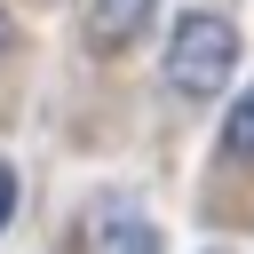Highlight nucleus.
<instances>
[{
  "label": "nucleus",
  "instance_id": "f257e3e1",
  "mask_svg": "<svg viewBox=\"0 0 254 254\" xmlns=\"http://www.w3.org/2000/svg\"><path fill=\"white\" fill-rule=\"evenodd\" d=\"M230 64H238V32H230L222 16L198 8V16L175 24V40H167V87H175V95H190V103L214 95V87L230 79Z\"/></svg>",
  "mask_w": 254,
  "mask_h": 254
},
{
  "label": "nucleus",
  "instance_id": "f03ea898",
  "mask_svg": "<svg viewBox=\"0 0 254 254\" xmlns=\"http://www.w3.org/2000/svg\"><path fill=\"white\" fill-rule=\"evenodd\" d=\"M87 254H167L159 246V230H151V214L135 206V198H95L87 206Z\"/></svg>",
  "mask_w": 254,
  "mask_h": 254
},
{
  "label": "nucleus",
  "instance_id": "7ed1b4c3",
  "mask_svg": "<svg viewBox=\"0 0 254 254\" xmlns=\"http://www.w3.org/2000/svg\"><path fill=\"white\" fill-rule=\"evenodd\" d=\"M151 8H159V0H87V40H95V48H127Z\"/></svg>",
  "mask_w": 254,
  "mask_h": 254
},
{
  "label": "nucleus",
  "instance_id": "20e7f679",
  "mask_svg": "<svg viewBox=\"0 0 254 254\" xmlns=\"http://www.w3.org/2000/svg\"><path fill=\"white\" fill-rule=\"evenodd\" d=\"M222 151L230 159H254V87L230 103V127H222Z\"/></svg>",
  "mask_w": 254,
  "mask_h": 254
},
{
  "label": "nucleus",
  "instance_id": "39448f33",
  "mask_svg": "<svg viewBox=\"0 0 254 254\" xmlns=\"http://www.w3.org/2000/svg\"><path fill=\"white\" fill-rule=\"evenodd\" d=\"M8 214H16V167H0V230H8Z\"/></svg>",
  "mask_w": 254,
  "mask_h": 254
}]
</instances>
